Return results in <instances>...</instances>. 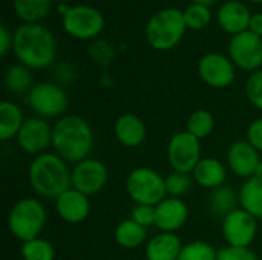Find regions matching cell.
Segmentation results:
<instances>
[{
    "label": "cell",
    "instance_id": "6da1fadb",
    "mask_svg": "<svg viewBox=\"0 0 262 260\" xmlns=\"http://www.w3.org/2000/svg\"><path fill=\"white\" fill-rule=\"evenodd\" d=\"M95 136L91 124L80 115L66 113L52 126V152L68 164L91 158Z\"/></svg>",
    "mask_w": 262,
    "mask_h": 260
},
{
    "label": "cell",
    "instance_id": "7a4b0ae2",
    "mask_svg": "<svg viewBox=\"0 0 262 260\" xmlns=\"http://www.w3.org/2000/svg\"><path fill=\"white\" fill-rule=\"evenodd\" d=\"M12 51L20 64L41 70L49 67L57 57L54 34L40 23H23L14 31Z\"/></svg>",
    "mask_w": 262,
    "mask_h": 260
},
{
    "label": "cell",
    "instance_id": "3957f363",
    "mask_svg": "<svg viewBox=\"0 0 262 260\" xmlns=\"http://www.w3.org/2000/svg\"><path fill=\"white\" fill-rule=\"evenodd\" d=\"M28 181L37 196L55 201L72 187V169L55 152H46L32 158Z\"/></svg>",
    "mask_w": 262,
    "mask_h": 260
},
{
    "label": "cell",
    "instance_id": "277c9868",
    "mask_svg": "<svg viewBox=\"0 0 262 260\" xmlns=\"http://www.w3.org/2000/svg\"><path fill=\"white\" fill-rule=\"evenodd\" d=\"M46 221L48 213L41 201L37 198H21L11 207L6 224L9 233L23 244L40 238Z\"/></svg>",
    "mask_w": 262,
    "mask_h": 260
},
{
    "label": "cell",
    "instance_id": "5b68a950",
    "mask_svg": "<svg viewBox=\"0 0 262 260\" xmlns=\"http://www.w3.org/2000/svg\"><path fill=\"white\" fill-rule=\"evenodd\" d=\"M184 11L178 8H164L155 12L146 26L147 43L157 51H170L183 40L186 34Z\"/></svg>",
    "mask_w": 262,
    "mask_h": 260
},
{
    "label": "cell",
    "instance_id": "8992f818",
    "mask_svg": "<svg viewBox=\"0 0 262 260\" xmlns=\"http://www.w3.org/2000/svg\"><path fill=\"white\" fill-rule=\"evenodd\" d=\"M126 193L134 204L155 207L167 198L166 178L150 167H137L126 178Z\"/></svg>",
    "mask_w": 262,
    "mask_h": 260
},
{
    "label": "cell",
    "instance_id": "52a82bcc",
    "mask_svg": "<svg viewBox=\"0 0 262 260\" xmlns=\"http://www.w3.org/2000/svg\"><path fill=\"white\" fill-rule=\"evenodd\" d=\"M26 101L35 116L45 120L61 118L63 115H66L64 112L69 104L64 89L60 84L51 81L34 84L32 89L26 93Z\"/></svg>",
    "mask_w": 262,
    "mask_h": 260
},
{
    "label": "cell",
    "instance_id": "ba28073f",
    "mask_svg": "<svg viewBox=\"0 0 262 260\" xmlns=\"http://www.w3.org/2000/svg\"><path fill=\"white\" fill-rule=\"evenodd\" d=\"M167 162L173 172L190 173L203 159L201 141L186 130L177 132L167 143Z\"/></svg>",
    "mask_w": 262,
    "mask_h": 260
},
{
    "label": "cell",
    "instance_id": "9c48e42d",
    "mask_svg": "<svg viewBox=\"0 0 262 260\" xmlns=\"http://www.w3.org/2000/svg\"><path fill=\"white\" fill-rule=\"evenodd\" d=\"M104 28V17L101 12L89 5L71 6L63 15V29L74 38L91 40L100 35Z\"/></svg>",
    "mask_w": 262,
    "mask_h": 260
},
{
    "label": "cell",
    "instance_id": "30bf717a",
    "mask_svg": "<svg viewBox=\"0 0 262 260\" xmlns=\"http://www.w3.org/2000/svg\"><path fill=\"white\" fill-rule=\"evenodd\" d=\"M221 233L229 247L250 248L258 236V219L238 207L221 221Z\"/></svg>",
    "mask_w": 262,
    "mask_h": 260
},
{
    "label": "cell",
    "instance_id": "8fae6325",
    "mask_svg": "<svg viewBox=\"0 0 262 260\" xmlns=\"http://www.w3.org/2000/svg\"><path fill=\"white\" fill-rule=\"evenodd\" d=\"M52 126L48 120L40 116H29L25 120L15 141L17 146L28 155L38 156L52 149Z\"/></svg>",
    "mask_w": 262,
    "mask_h": 260
},
{
    "label": "cell",
    "instance_id": "7c38bea8",
    "mask_svg": "<svg viewBox=\"0 0 262 260\" xmlns=\"http://www.w3.org/2000/svg\"><path fill=\"white\" fill-rule=\"evenodd\" d=\"M109 182L107 166L97 158H88L72 166V188L94 196L100 193Z\"/></svg>",
    "mask_w": 262,
    "mask_h": 260
},
{
    "label": "cell",
    "instance_id": "4fadbf2b",
    "mask_svg": "<svg viewBox=\"0 0 262 260\" xmlns=\"http://www.w3.org/2000/svg\"><path fill=\"white\" fill-rule=\"evenodd\" d=\"M229 58L243 70H259L262 66V37L250 31L233 35L229 43Z\"/></svg>",
    "mask_w": 262,
    "mask_h": 260
},
{
    "label": "cell",
    "instance_id": "5bb4252c",
    "mask_svg": "<svg viewBox=\"0 0 262 260\" xmlns=\"http://www.w3.org/2000/svg\"><path fill=\"white\" fill-rule=\"evenodd\" d=\"M233 61L218 52H209L203 55L198 61V74L201 80L215 89L229 87L236 77Z\"/></svg>",
    "mask_w": 262,
    "mask_h": 260
},
{
    "label": "cell",
    "instance_id": "9a60e30c",
    "mask_svg": "<svg viewBox=\"0 0 262 260\" xmlns=\"http://www.w3.org/2000/svg\"><path fill=\"white\" fill-rule=\"evenodd\" d=\"M226 161L230 172L239 178L249 179L255 176L256 167L261 162V153L247 139H238L229 146Z\"/></svg>",
    "mask_w": 262,
    "mask_h": 260
},
{
    "label": "cell",
    "instance_id": "2e32d148",
    "mask_svg": "<svg viewBox=\"0 0 262 260\" xmlns=\"http://www.w3.org/2000/svg\"><path fill=\"white\" fill-rule=\"evenodd\" d=\"M189 219V207L181 198L167 196L155 205V227L164 233H177Z\"/></svg>",
    "mask_w": 262,
    "mask_h": 260
},
{
    "label": "cell",
    "instance_id": "e0dca14e",
    "mask_svg": "<svg viewBox=\"0 0 262 260\" xmlns=\"http://www.w3.org/2000/svg\"><path fill=\"white\" fill-rule=\"evenodd\" d=\"M54 208L66 224H81L91 213V201L89 196L71 187L54 201Z\"/></svg>",
    "mask_w": 262,
    "mask_h": 260
},
{
    "label": "cell",
    "instance_id": "ac0fdd59",
    "mask_svg": "<svg viewBox=\"0 0 262 260\" xmlns=\"http://www.w3.org/2000/svg\"><path fill=\"white\" fill-rule=\"evenodd\" d=\"M114 135L123 147L137 149L146 141L147 127L138 115L123 113L114 124Z\"/></svg>",
    "mask_w": 262,
    "mask_h": 260
},
{
    "label": "cell",
    "instance_id": "d6986e66",
    "mask_svg": "<svg viewBox=\"0 0 262 260\" xmlns=\"http://www.w3.org/2000/svg\"><path fill=\"white\" fill-rule=\"evenodd\" d=\"M250 18H252V14L249 8L239 0H229L223 3L216 12V20L220 26L226 32L232 34V37L244 31H249Z\"/></svg>",
    "mask_w": 262,
    "mask_h": 260
},
{
    "label": "cell",
    "instance_id": "ffe728a7",
    "mask_svg": "<svg viewBox=\"0 0 262 260\" xmlns=\"http://www.w3.org/2000/svg\"><path fill=\"white\" fill-rule=\"evenodd\" d=\"M184 244L177 233H164L152 236L144 245L146 260H178Z\"/></svg>",
    "mask_w": 262,
    "mask_h": 260
},
{
    "label": "cell",
    "instance_id": "44dd1931",
    "mask_svg": "<svg viewBox=\"0 0 262 260\" xmlns=\"http://www.w3.org/2000/svg\"><path fill=\"white\" fill-rule=\"evenodd\" d=\"M192 178L196 185L206 190H215L221 185H226L227 181V167L223 161L213 156L203 158L192 172Z\"/></svg>",
    "mask_w": 262,
    "mask_h": 260
},
{
    "label": "cell",
    "instance_id": "7402d4cb",
    "mask_svg": "<svg viewBox=\"0 0 262 260\" xmlns=\"http://www.w3.org/2000/svg\"><path fill=\"white\" fill-rule=\"evenodd\" d=\"M114 239L124 250H137L147 244V228L138 225L130 218L118 222L114 231Z\"/></svg>",
    "mask_w": 262,
    "mask_h": 260
},
{
    "label": "cell",
    "instance_id": "603a6c76",
    "mask_svg": "<svg viewBox=\"0 0 262 260\" xmlns=\"http://www.w3.org/2000/svg\"><path fill=\"white\" fill-rule=\"evenodd\" d=\"M23 110L12 101H2L0 103V139L9 141L17 138L23 123H25Z\"/></svg>",
    "mask_w": 262,
    "mask_h": 260
},
{
    "label": "cell",
    "instance_id": "cb8c5ba5",
    "mask_svg": "<svg viewBox=\"0 0 262 260\" xmlns=\"http://www.w3.org/2000/svg\"><path fill=\"white\" fill-rule=\"evenodd\" d=\"M207 207L213 216L223 219L239 207V192H236L233 187L221 185L212 190L207 199Z\"/></svg>",
    "mask_w": 262,
    "mask_h": 260
},
{
    "label": "cell",
    "instance_id": "d4e9b609",
    "mask_svg": "<svg viewBox=\"0 0 262 260\" xmlns=\"http://www.w3.org/2000/svg\"><path fill=\"white\" fill-rule=\"evenodd\" d=\"M239 192V207L262 221V179L252 176L244 179Z\"/></svg>",
    "mask_w": 262,
    "mask_h": 260
},
{
    "label": "cell",
    "instance_id": "484cf974",
    "mask_svg": "<svg viewBox=\"0 0 262 260\" xmlns=\"http://www.w3.org/2000/svg\"><path fill=\"white\" fill-rule=\"evenodd\" d=\"M14 11L25 23H38L51 12V0H14Z\"/></svg>",
    "mask_w": 262,
    "mask_h": 260
},
{
    "label": "cell",
    "instance_id": "4316f807",
    "mask_svg": "<svg viewBox=\"0 0 262 260\" xmlns=\"http://www.w3.org/2000/svg\"><path fill=\"white\" fill-rule=\"evenodd\" d=\"M5 86L12 93H28L32 89L31 70L23 64H12L5 72Z\"/></svg>",
    "mask_w": 262,
    "mask_h": 260
},
{
    "label": "cell",
    "instance_id": "83f0119b",
    "mask_svg": "<svg viewBox=\"0 0 262 260\" xmlns=\"http://www.w3.org/2000/svg\"><path fill=\"white\" fill-rule=\"evenodd\" d=\"M213 130H215V118L212 112L206 109H198L192 112L186 121V132H189L200 141L209 138Z\"/></svg>",
    "mask_w": 262,
    "mask_h": 260
},
{
    "label": "cell",
    "instance_id": "f1b7e54d",
    "mask_svg": "<svg viewBox=\"0 0 262 260\" xmlns=\"http://www.w3.org/2000/svg\"><path fill=\"white\" fill-rule=\"evenodd\" d=\"M20 254L23 260H55V248L48 239L35 238L21 244Z\"/></svg>",
    "mask_w": 262,
    "mask_h": 260
},
{
    "label": "cell",
    "instance_id": "f546056e",
    "mask_svg": "<svg viewBox=\"0 0 262 260\" xmlns=\"http://www.w3.org/2000/svg\"><path fill=\"white\" fill-rule=\"evenodd\" d=\"M178 260H218V250L206 241L184 244Z\"/></svg>",
    "mask_w": 262,
    "mask_h": 260
},
{
    "label": "cell",
    "instance_id": "4dcf8cb0",
    "mask_svg": "<svg viewBox=\"0 0 262 260\" xmlns=\"http://www.w3.org/2000/svg\"><path fill=\"white\" fill-rule=\"evenodd\" d=\"M166 178V192L170 198H184L193 187L195 181L190 173L170 172Z\"/></svg>",
    "mask_w": 262,
    "mask_h": 260
},
{
    "label": "cell",
    "instance_id": "1f68e13d",
    "mask_svg": "<svg viewBox=\"0 0 262 260\" xmlns=\"http://www.w3.org/2000/svg\"><path fill=\"white\" fill-rule=\"evenodd\" d=\"M184 20H186L187 28H190V29H203L212 20L210 8L206 6V5H200V3H192L184 11Z\"/></svg>",
    "mask_w": 262,
    "mask_h": 260
},
{
    "label": "cell",
    "instance_id": "d6a6232c",
    "mask_svg": "<svg viewBox=\"0 0 262 260\" xmlns=\"http://www.w3.org/2000/svg\"><path fill=\"white\" fill-rule=\"evenodd\" d=\"M246 95L253 107L262 110V69L252 72L246 81Z\"/></svg>",
    "mask_w": 262,
    "mask_h": 260
},
{
    "label": "cell",
    "instance_id": "836d02e7",
    "mask_svg": "<svg viewBox=\"0 0 262 260\" xmlns=\"http://www.w3.org/2000/svg\"><path fill=\"white\" fill-rule=\"evenodd\" d=\"M89 54L91 57L100 63V64H107L109 61H112L114 55H115V48L111 41L107 40H97L91 44L89 48Z\"/></svg>",
    "mask_w": 262,
    "mask_h": 260
},
{
    "label": "cell",
    "instance_id": "e575fe53",
    "mask_svg": "<svg viewBox=\"0 0 262 260\" xmlns=\"http://www.w3.org/2000/svg\"><path fill=\"white\" fill-rule=\"evenodd\" d=\"M130 219L144 228L155 227V207L154 205L134 204L132 211H130Z\"/></svg>",
    "mask_w": 262,
    "mask_h": 260
},
{
    "label": "cell",
    "instance_id": "d590c367",
    "mask_svg": "<svg viewBox=\"0 0 262 260\" xmlns=\"http://www.w3.org/2000/svg\"><path fill=\"white\" fill-rule=\"evenodd\" d=\"M218 260H259L252 248L239 247H223L218 250Z\"/></svg>",
    "mask_w": 262,
    "mask_h": 260
},
{
    "label": "cell",
    "instance_id": "8d00e7d4",
    "mask_svg": "<svg viewBox=\"0 0 262 260\" xmlns=\"http://www.w3.org/2000/svg\"><path fill=\"white\" fill-rule=\"evenodd\" d=\"M246 139H247L259 153H262V116L255 118V120L249 124L247 132H246Z\"/></svg>",
    "mask_w": 262,
    "mask_h": 260
},
{
    "label": "cell",
    "instance_id": "74e56055",
    "mask_svg": "<svg viewBox=\"0 0 262 260\" xmlns=\"http://www.w3.org/2000/svg\"><path fill=\"white\" fill-rule=\"evenodd\" d=\"M12 43H14V34L9 32V29L2 25L0 26V55L5 57L8 54V51L12 48Z\"/></svg>",
    "mask_w": 262,
    "mask_h": 260
},
{
    "label": "cell",
    "instance_id": "f35d334b",
    "mask_svg": "<svg viewBox=\"0 0 262 260\" xmlns=\"http://www.w3.org/2000/svg\"><path fill=\"white\" fill-rule=\"evenodd\" d=\"M249 31L262 37V12L253 14L250 18V25H249Z\"/></svg>",
    "mask_w": 262,
    "mask_h": 260
},
{
    "label": "cell",
    "instance_id": "ab89813d",
    "mask_svg": "<svg viewBox=\"0 0 262 260\" xmlns=\"http://www.w3.org/2000/svg\"><path fill=\"white\" fill-rule=\"evenodd\" d=\"M216 0H193V3H200V5H206V6H210L213 5Z\"/></svg>",
    "mask_w": 262,
    "mask_h": 260
},
{
    "label": "cell",
    "instance_id": "60d3db41",
    "mask_svg": "<svg viewBox=\"0 0 262 260\" xmlns=\"http://www.w3.org/2000/svg\"><path fill=\"white\" fill-rule=\"evenodd\" d=\"M255 176H256V178H259V179H262V159H261V162L258 164V167H256Z\"/></svg>",
    "mask_w": 262,
    "mask_h": 260
},
{
    "label": "cell",
    "instance_id": "b9f144b4",
    "mask_svg": "<svg viewBox=\"0 0 262 260\" xmlns=\"http://www.w3.org/2000/svg\"><path fill=\"white\" fill-rule=\"evenodd\" d=\"M55 2H58V3H68L69 0H55Z\"/></svg>",
    "mask_w": 262,
    "mask_h": 260
},
{
    "label": "cell",
    "instance_id": "7bdbcfd3",
    "mask_svg": "<svg viewBox=\"0 0 262 260\" xmlns=\"http://www.w3.org/2000/svg\"><path fill=\"white\" fill-rule=\"evenodd\" d=\"M252 2H255V3H262V0H252Z\"/></svg>",
    "mask_w": 262,
    "mask_h": 260
}]
</instances>
